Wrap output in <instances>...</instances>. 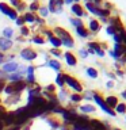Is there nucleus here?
Listing matches in <instances>:
<instances>
[{"mask_svg": "<svg viewBox=\"0 0 126 130\" xmlns=\"http://www.w3.org/2000/svg\"><path fill=\"white\" fill-rule=\"evenodd\" d=\"M56 32L58 34V39L61 41V43H64L65 46H69V47L73 46V39L71 38V35H69L68 31H65L64 28L57 27L56 28Z\"/></svg>", "mask_w": 126, "mask_h": 130, "instance_id": "nucleus-1", "label": "nucleus"}, {"mask_svg": "<svg viewBox=\"0 0 126 130\" xmlns=\"http://www.w3.org/2000/svg\"><path fill=\"white\" fill-rule=\"evenodd\" d=\"M88 123H89V119L87 117H77L76 121L73 122V125H75V130H87Z\"/></svg>", "mask_w": 126, "mask_h": 130, "instance_id": "nucleus-2", "label": "nucleus"}, {"mask_svg": "<svg viewBox=\"0 0 126 130\" xmlns=\"http://www.w3.org/2000/svg\"><path fill=\"white\" fill-rule=\"evenodd\" d=\"M64 81L67 83L71 88H73L75 91H77V92H81V89H83V87H81V84L79 83L77 80H75L73 77H71V76H68V75H64Z\"/></svg>", "mask_w": 126, "mask_h": 130, "instance_id": "nucleus-3", "label": "nucleus"}, {"mask_svg": "<svg viewBox=\"0 0 126 130\" xmlns=\"http://www.w3.org/2000/svg\"><path fill=\"white\" fill-rule=\"evenodd\" d=\"M93 99H95V102H96V103H98V104L100 106V108L103 110L104 112H107V114H110V115H115V112H114L113 110L110 108V107H108L107 104H106V102H104L103 99H102V98H100L99 95H96V93H95V95H93Z\"/></svg>", "mask_w": 126, "mask_h": 130, "instance_id": "nucleus-4", "label": "nucleus"}, {"mask_svg": "<svg viewBox=\"0 0 126 130\" xmlns=\"http://www.w3.org/2000/svg\"><path fill=\"white\" fill-rule=\"evenodd\" d=\"M24 87H26V84H24L23 81H15V83H12L11 85H8L6 88V92L12 93V92H16V91H20V89H23Z\"/></svg>", "mask_w": 126, "mask_h": 130, "instance_id": "nucleus-5", "label": "nucleus"}, {"mask_svg": "<svg viewBox=\"0 0 126 130\" xmlns=\"http://www.w3.org/2000/svg\"><path fill=\"white\" fill-rule=\"evenodd\" d=\"M87 130H106V126L98 119H89Z\"/></svg>", "mask_w": 126, "mask_h": 130, "instance_id": "nucleus-6", "label": "nucleus"}, {"mask_svg": "<svg viewBox=\"0 0 126 130\" xmlns=\"http://www.w3.org/2000/svg\"><path fill=\"white\" fill-rule=\"evenodd\" d=\"M87 8L92 12V14L99 15V16H108V14H110L107 10H99V8H96V7L93 6V4H91V3H87Z\"/></svg>", "mask_w": 126, "mask_h": 130, "instance_id": "nucleus-7", "label": "nucleus"}, {"mask_svg": "<svg viewBox=\"0 0 126 130\" xmlns=\"http://www.w3.org/2000/svg\"><path fill=\"white\" fill-rule=\"evenodd\" d=\"M0 11H2L3 14L8 15L11 19H16V18H18V15H16V12H15L14 10H11V8L8 7L7 4H4V3H2V4H0Z\"/></svg>", "mask_w": 126, "mask_h": 130, "instance_id": "nucleus-8", "label": "nucleus"}, {"mask_svg": "<svg viewBox=\"0 0 126 130\" xmlns=\"http://www.w3.org/2000/svg\"><path fill=\"white\" fill-rule=\"evenodd\" d=\"M62 0H50V4H49V10L52 12H58L61 10V6H62Z\"/></svg>", "mask_w": 126, "mask_h": 130, "instance_id": "nucleus-9", "label": "nucleus"}, {"mask_svg": "<svg viewBox=\"0 0 126 130\" xmlns=\"http://www.w3.org/2000/svg\"><path fill=\"white\" fill-rule=\"evenodd\" d=\"M20 54H22V57L24 60H34L37 57V53L34 50H31V49H23Z\"/></svg>", "mask_w": 126, "mask_h": 130, "instance_id": "nucleus-10", "label": "nucleus"}, {"mask_svg": "<svg viewBox=\"0 0 126 130\" xmlns=\"http://www.w3.org/2000/svg\"><path fill=\"white\" fill-rule=\"evenodd\" d=\"M11 46H12V42L10 39L0 38V49H2V50H8V49H11Z\"/></svg>", "mask_w": 126, "mask_h": 130, "instance_id": "nucleus-11", "label": "nucleus"}, {"mask_svg": "<svg viewBox=\"0 0 126 130\" xmlns=\"http://www.w3.org/2000/svg\"><path fill=\"white\" fill-rule=\"evenodd\" d=\"M18 67H19V65L16 64V62H7V64L3 67V71H4V72H14V71H16V69H18Z\"/></svg>", "mask_w": 126, "mask_h": 130, "instance_id": "nucleus-12", "label": "nucleus"}, {"mask_svg": "<svg viewBox=\"0 0 126 130\" xmlns=\"http://www.w3.org/2000/svg\"><path fill=\"white\" fill-rule=\"evenodd\" d=\"M106 104H107L110 108H111V107H117V106H118V99L115 96H108L107 99H106Z\"/></svg>", "mask_w": 126, "mask_h": 130, "instance_id": "nucleus-13", "label": "nucleus"}, {"mask_svg": "<svg viewBox=\"0 0 126 130\" xmlns=\"http://www.w3.org/2000/svg\"><path fill=\"white\" fill-rule=\"evenodd\" d=\"M46 34H48V37H49V39H50V43H52V45H54L56 47H60V46H61V41H60L58 38H56V37H53L50 31H48Z\"/></svg>", "mask_w": 126, "mask_h": 130, "instance_id": "nucleus-14", "label": "nucleus"}, {"mask_svg": "<svg viewBox=\"0 0 126 130\" xmlns=\"http://www.w3.org/2000/svg\"><path fill=\"white\" fill-rule=\"evenodd\" d=\"M15 122V112H11V114H8V115L4 117V123L6 125H11V123H14Z\"/></svg>", "mask_w": 126, "mask_h": 130, "instance_id": "nucleus-15", "label": "nucleus"}, {"mask_svg": "<svg viewBox=\"0 0 126 130\" xmlns=\"http://www.w3.org/2000/svg\"><path fill=\"white\" fill-rule=\"evenodd\" d=\"M72 11L75 12V14L77 15V16H83V7L81 6H79V4H75V6H72Z\"/></svg>", "mask_w": 126, "mask_h": 130, "instance_id": "nucleus-16", "label": "nucleus"}, {"mask_svg": "<svg viewBox=\"0 0 126 130\" xmlns=\"http://www.w3.org/2000/svg\"><path fill=\"white\" fill-rule=\"evenodd\" d=\"M65 60H67V62L69 64V65H76V58H75V56L73 54H71V53H67L65 54Z\"/></svg>", "mask_w": 126, "mask_h": 130, "instance_id": "nucleus-17", "label": "nucleus"}, {"mask_svg": "<svg viewBox=\"0 0 126 130\" xmlns=\"http://www.w3.org/2000/svg\"><path fill=\"white\" fill-rule=\"evenodd\" d=\"M111 26L115 28V31H118V30H121V31H122V23H121V19L114 18V19H113V24H111Z\"/></svg>", "mask_w": 126, "mask_h": 130, "instance_id": "nucleus-18", "label": "nucleus"}, {"mask_svg": "<svg viewBox=\"0 0 126 130\" xmlns=\"http://www.w3.org/2000/svg\"><path fill=\"white\" fill-rule=\"evenodd\" d=\"M89 28H91L92 31H98L100 28L99 23H98V20H91V23H89Z\"/></svg>", "mask_w": 126, "mask_h": 130, "instance_id": "nucleus-19", "label": "nucleus"}, {"mask_svg": "<svg viewBox=\"0 0 126 130\" xmlns=\"http://www.w3.org/2000/svg\"><path fill=\"white\" fill-rule=\"evenodd\" d=\"M77 34H79L80 37H87L88 35V31L85 30L83 26H80V27H77Z\"/></svg>", "mask_w": 126, "mask_h": 130, "instance_id": "nucleus-20", "label": "nucleus"}, {"mask_svg": "<svg viewBox=\"0 0 126 130\" xmlns=\"http://www.w3.org/2000/svg\"><path fill=\"white\" fill-rule=\"evenodd\" d=\"M87 73H88V75L92 77V79H95V77H98V72H96L93 68H88V69H87Z\"/></svg>", "mask_w": 126, "mask_h": 130, "instance_id": "nucleus-21", "label": "nucleus"}, {"mask_svg": "<svg viewBox=\"0 0 126 130\" xmlns=\"http://www.w3.org/2000/svg\"><path fill=\"white\" fill-rule=\"evenodd\" d=\"M115 108H117V111H118V112H121V114H122V112H125V111H126V104H123V103H118V106H117Z\"/></svg>", "mask_w": 126, "mask_h": 130, "instance_id": "nucleus-22", "label": "nucleus"}, {"mask_svg": "<svg viewBox=\"0 0 126 130\" xmlns=\"http://www.w3.org/2000/svg\"><path fill=\"white\" fill-rule=\"evenodd\" d=\"M3 34H4V38H10V37L12 35V28L10 27H7V28H4V31H3Z\"/></svg>", "mask_w": 126, "mask_h": 130, "instance_id": "nucleus-23", "label": "nucleus"}, {"mask_svg": "<svg viewBox=\"0 0 126 130\" xmlns=\"http://www.w3.org/2000/svg\"><path fill=\"white\" fill-rule=\"evenodd\" d=\"M56 83L58 84L60 87H62V85H64V83H65V81H64V75H58V76H57V79H56Z\"/></svg>", "mask_w": 126, "mask_h": 130, "instance_id": "nucleus-24", "label": "nucleus"}, {"mask_svg": "<svg viewBox=\"0 0 126 130\" xmlns=\"http://www.w3.org/2000/svg\"><path fill=\"white\" fill-rule=\"evenodd\" d=\"M33 71H34V69H33V67H28L27 72H28V81H30V83H33V81H34V75H33Z\"/></svg>", "mask_w": 126, "mask_h": 130, "instance_id": "nucleus-25", "label": "nucleus"}, {"mask_svg": "<svg viewBox=\"0 0 126 130\" xmlns=\"http://www.w3.org/2000/svg\"><path fill=\"white\" fill-rule=\"evenodd\" d=\"M49 65H50V67L53 68V69H57V71H58V69L61 68V65H60V62H57V61H50V62H49Z\"/></svg>", "mask_w": 126, "mask_h": 130, "instance_id": "nucleus-26", "label": "nucleus"}, {"mask_svg": "<svg viewBox=\"0 0 126 130\" xmlns=\"http://www.w3.org/2000/svg\"><path fill=\"white\" fill-rule=\"evenodd\" d=\"M80 110H81V111H84V112H91V111H93L95 108H93L92 106H83Z\"/></svg>", "mask_w": 126, "mask_h": 130, "instance_id": "nucleus-27", "label": "nucleus"}, {"mask_svg": "<svg viewBox=\"0 0 126 130\" xmlns=\"http://www.w3.org/2000/svg\"><path fill=\"white\" fill-rule=\"evenodd\" d=\"M24 19H26L27 22H34V20H35V18H34V15H33V14H26V15H24Z\"/></svg>", "mask_w": 126, "mask_h": 130, "instance_id": "nucleus-28", "label": "nucleus"}, {"mask_svg": "<svg viewBox=\"0 0 126 130\" xmlns=\"http://www.w3.org/2000/svg\"><path fill=\"white\" fill-rule=\"evenodd\" d=\"M71 22H72L73 24H75L76 27H80V26H83V24H81V22H80L79 19H71Z\"/></svg>", "mask_w": 126, "mask_h": 130, "instance_id": "nucleus-29", "label": "nucleus"}, {"mask_svg": "<svg viewBox=\"0 0 126 130\" xmlns=\"http://www.w3.org/2000/svg\"><path fill=\"white\" fill-rule=\"evenodd\" d=\"M107 32H108L110 35H115L117 31H115V28H114L113 26H110V27H107Z\"/></svg>", "mask_w": 126, "mask_h": 130, "instance_id": "nucleus-30", "label": "nucleus"}, {"mask_svg": "<svg viewBox=\"0 0 126 130\" xmlns=\"http://www.w3.org/2000/svg\"><path fill=\"white\" fill-rule=\"evenodd\" d=\"M4 117H6V110L0 107V119H4Z\"/></svg>", "mask_w": 126, "mask_h": 130, "instance_id": "nucleus-31", "label": "nucleus"}, {"mask_svg": "<svg viewBox=\"0 0 126 130\" xmlns=\"http://www.w3.org/2000/svg\"><path fill=\"white\" fill-rule=\"evenodd\" d=\"M10 79H11L12 81H20V76H19V75H14V76H11Z\"/></svg>", "mask_w": 126, "mask_h": 130, "instance_id": "nucleus-32", "label": "nucleus"}, {"mask_svg": "<svg viewBox=\"0 0 126 130\" xmlns=\"http://www.w3.org/2000/svg\"><path fill=\"white\" fill-rule=\"evenodd\" d=\"M72 100L73 102H80L81 100V96L80 95H72Z\"/></svg>", "mask_w": 126, "mask_h": 130, "instance_id": "nucleus-33", "label": "nucleus"}, {"mask_svg": "<svg viewBox=\"0 0 126 130\" xmlns=\"http://www.w3.org/2000/svg\"><path fill=\"white\" fill-rule=\"evenodd\" d=\"M34 42H35V43H43V39L39 38V37H35V38H34Z\"/></svg>", "mask_w": 126, "mask_h": 130, "instance_id": "nucleus-34", "label": "nucleus"}, {"mask_svg": "<svg viewBox=\"0 0 126 130\" xmlns=\"http://www.w3.org/2000/svg\"><path fill=\"white\" fill-rule=\"evenodd\" d=\"M121 35H122V41H123V42H125V45H126V32H125L123 30L121 31Z\"/></svg>", "mask_w": 126, "mask_h": 130, "instance_id": "nucleus-35", "label": "nucleus"}, {"mask_svg": "<svg viewBox=\"0 0 126 130\" xmlns=\"http://www.w3.org/2000/svg\"><path fill=\"white\" fill-rule=\"evenodd\" d=\"M22 34H23V35H27V34H28V28L22 27Z\"/></svg>", "mask_w": 126, "mask_h": 130, "instance_id": "nucleus-36", "label": "nucleus"}, {"mask_svg": "<svg viewBox=\"0 0 126 130\" xmlns=\"http://www.w3.org/2000/svg\"><path fill=\"white\" fill-rule=\"evenodd\" d=\"M23 18H16V23H18V24H23Z\"/></svg>", "mask_w": 126, "mask_h": 130, "instance_id": "nucleus-37", "label": "nucleus"}, {"mask_svg": "<svg viewBox=\"0 0 126 130\" xmlns=\"http://www.w3.org/2000/svg\"><path fill=\"white\" fill-rule=\"evenodd\" d=\"M30 8H31V10H37V8H38V4H37V3H33L31 6H30Z\"/></svg>", "mask_w": 126, "mask_h": 130, "instance_id": "nucleus-38", "label": "nucleus"}, {"mask_svg": "<svg viewBox=\"0 0 126 130\" xmlns=\"http://www.w3.org/2000/svg\"><path fill=\"white\" fill-rule=\"evenodd\" d=\"M41 14H42L43 16H46L48 15V10H46V8H42V10H41Z\"/></svg>", "mask_w": 126, "mask_h": 130, "instance_id": "nucleus-39", "label": "nucleus"}, {"mask_svg": "<svg viewBox=\"0 0 126 130\" xmlns=\"http://www.w3.org/2000/svg\"><path fill=\"white\" fill-rule=\"evenodd\" d=\"M52 53H53V54H56V56H60V52H58V50H56V49H53Z\"/></svg>", "mask_w": 126, "mask_h": 130, "instance_id": "nucleus-40", "label": "nucleus"}, {"mask_svg": "<svg viewBox=\"0 0 126 130\" xmlns=\"http://www.w3.org/2000/svg\"><path fill=\"white\" fill-rule=\"evenodd\" d=\"M80 54L83 56V57H87V53H85L84 50H81V52H80Z\"/></svg>", "mask_w": 126, "mask_h": 130, "instance_id": "nucleus-41", "label": "nucleus"}, {"mask_svg": "<svg viewBox=\"0 0 126 130\" xmlns=\"http://www.w3.org/2000/svg\"><path fill=\"white\" fill-rule=\"evenodd\" d=\"M11 3L14 4V6H18V0H11Z\"/></svg>", "mask_w": 126, "mask_h": 130, "instance_id": "nucleus-42", "label": "nucleus"}, {"mask_svg": "<svg viewBox=\"0 0 126 130\" xmlns=\"http://www.w3.org/2000/svg\"><path fill=\"white\" fill-rule=\"evenodd\" d=\"M48 89H49V91H53V89H54V87H53V85H49Z\"/></svg>", "mask_w": 126, "mask_h": 130, "instance_id": "nucleus-43", "label": "nucleus"}, {"mask_svg": "<svg viewBox=\"0 0 126 130\" xmlns=\"http://www.w3.org/2000/svg\"><path fill=\"white\" fill-rule=\"evenodd\" d=\"M3 87H4V83H3V81H2V80H0V89H2Z\"/></svg>", "mask_w": 126, "mask_h": 130, "instance_id": "nucleus-44", "label": "nucleus"}, {"mask_svg": "<svg viewBox=\"0 0 126 130\" xmlns=\"http://www.w3.org/2000/svg\"><path fill=\"white\" fill-rule=\"evenodd\" d=\"M10 130H19V127L16 126V127H12V129H10Z\"/></svg>", "mask_w": 126, "mask_h": 130, "instance_id": "nucleus-45", "label": "nucleus"}, {"mask_svg": "<svg viewBox=\"0 0 126 130\" xmlns=\"http://www.w3.org/2000/svg\"><path fill=\"white\" fill-rule=\"evenodd\" d=\"M72 2H73V0H65L64 3H72Z\"/></svg>", "mask_w": 126, "mask_h": 130, "instance_id": "nucleus-46", "label": "nucleus"}, {"mask_svg": "<svg viewBox=\"0 0 126 130\" xmlns=\"http://www.w3.org/2000/svg\"><path fill=\"white\" fill-rule=\"evenodd\" d=\"M3 61V54H0V62Z\"/></svg>", "mask_w": 126, "mask_h": 130, "instance_id": "nucleus-47", "label": "nucleus"}, {"mask_svg": "<svg viewBox=\"0 0 126 130\" xmlns=\"http://www.w3.org/2000/svg\"><path fill=\"white\" fill-rule=\"evenodd\" d=\"M2 129H3V123L0 122V130H2Z\"/></svg>", "mask_w": 126, "mask_h": 130, "instance_id": "nucleus-48", "label": "nucleus"}, {"mask_svg": "<svg viewBox=\"0 0 126 130\" xmlns=\"http://www.w3.org/2000/svg\"><path fill=\"white\" fill-rule=\"evenodd\" d=\"M122 95H123V96H125V98H126V91H125V92H123V93H122Z\"/></svg>", "mask_w": 126, "mask_h": 130, "instance_id": "nucleus-49", "label": "nucleus"}, {"mask_svg": "<svg viewBox=\"0 0 126 130\" xmlns=\"http://www.w3.org/2000/svg\"><path fill=\"white\" fill-rule=\"evenodd\" d=\"M95 2H96V3H99V2H100V0H95Z\"/></svg>", "mask_w": 126, "mask_h": 130, "instance_id": "nucleus-50", "label": "nucleus"}, {"mask_svg": "<svg viewBox=\"0 0 126 130\" xmlns=\"http://www.w3.org/2000/svg\"><path fill=\"white\" fill-rule=\"evenodd\" d=\"M114 130H119V129H114Z\"/></svg>", "mask_w": 126, "mask_h": 130, "instance_id": "nucleus-51", "label": "nucleus"}, {"mask_svg": "<svg viewBox=\"0 0 126 130\" xmlns=\"http://www.w3.org/2000/svg\"><path fill=\"white\" fill-rule=\"evenodd\" d=\"M75 2H79V0H75Z\"/></svg>", "mask_w": 126, "mask_h": 130, "instance_id": "nucleus-52", "label": "nucleus"}, {"mask_svg": "<svg viewBox=\"0 0 126 130\" xmlns=\"http://www.w3.org/2000/svg\"><path fill=\"white\" fill-rule=\"evenodd\" d=\"M64 130H67V129H64Z\"/></svg>", "mask_w": 126, "mask_h": 130, "instance_id": "nucleus-53", "label": "nucleus"}]
</instances>
